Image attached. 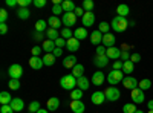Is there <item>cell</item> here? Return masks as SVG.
Returning a JSON list of instances; mask_svg holds the SVG:
<instances>
[{
	"instance_id": "cell-48",
	"label": "cell",
	"mask_w": 153,
	"mask_h": 113,
	"mask_svg": "<svg viewBox=\"0 0 153 113\" xmlns=\"http://www.w3.org/2000/svg\"><path fill=\"white\" fill-rule=\"evenodd\" d=\"M42 51H43V49H42L40 46H34V47L31 49V54H32V57H38Z\"/></svg>"
},
{
	"instance_id": "cell-55",
	"label": "cell",
	"mask_w": 153,
	"mask_h": 113,
	"mask_svg": "<svg viewBox=\"0 0 153 113\" xmlns=\"http://www.w3.org/2000/svg\"><path fill=\"white\" fill-rule=\"evenodd\" d=\"M6 32H8V24L6 23H0V34L5 35Z\"/></svg>"
},
{
	"instance_id": "cell-12",
	"label": "cell",
	"mask_w": 153,
	"mask_h": 113,
	"mask_svg": "<svg viewBox=\"0 0 153 113\" xmlns=\"http://www.w3.org/2000/svg\"><path fill=\"white\" fill-rule=\"evenodd\" d=\"M121 52H123V51H121L120 47H115V46H113V47H109V49H107V54H106V55H107L109 60H115V61H117V60H120Z\"/></svg>"
},
{
	"instance_id": "cell-22",
	"label": "cell",
	"mask_w": 153,
	"mask_h": 113,
	"mask_svg": "<svg viewBox=\"0 0 153 113\" xmlns=\"http://www.w3.org/2000/svg\"><path fill=\"white\" fill-rule=\"evenodd\" d=\"M46 107H48V110H51V112H54V110H58V107H60V99L58 98H49L48 99V103H46Z\"/></svg>"
},
{
	"instance_id": "cell-18",
	"label": "cell",
	"mask_w": 153,
	"mask_h": 113,
	"mask_svg": "<svg viewBox=\"0 0 153 113\" xmlns=\"http://www.w3.org/2000/svg\"><path fill=\"white\" fill-rule=\"evenodd\" d=\"M89 87H91V81H89L86 77H81V78H76V89L80 90H87Z\"/></svg>"
},
{
	"instance_id": "cell-37",
	"label": "cell",
	"mask_w": 153,
	"mask_h": 113,
	"mask_svg": "<svg viewBox=\"0 0 153 113\" xmlns=\"http://www.w3.org/2000/svg\"><path fill=\"white\" fill-rule=\"evenodd\" d=\"M138 109H136V104L133 103H127L123 106V113H135Z\"/></svg>"
},
{
	"instance_id": "cell-46",
	"label": "cell",
	"mask_w": 153,
	"mask_h": 113,
	"mask_svg": "<svg viewBox=\"0 0 153 113\" xmlns=\"http://www.w3.org/2000/svg\"><path fill=\"white\" fill-rule=\"evenodd\" d=\"M8 20V11L6 9H0V23H5Z\"/></svg>"
},
{
	"instance_id": "cell-11",
	"label": "cell",
	"mask_w": 153,
	"mask_h": 113,
	"mask_svg": "<svg viewBox=\"0 0 153 113\" xmlns=\"http://www.w3.org/2000/svg\"><path fill=\"white\" fill-rule=\"evenodd\" d=\"M107 63H109V58H107V55H95V58H94V64H95V67H98V69H103V67H106L107 66Z\"/></svg>"
},
{
	"instance_id": "cell-14",
	"label": "cell",
	"mask_w": 153,
	"mask_h": 113,
	"mask_svg": "<svg viewBox=\"0 0 153 113\" xmlns=\"http://www.w3.org/2000/svg\"><path fill=\"white\" fill-rule=\"evenodd\" d=\"M115 41H117V38H115V35L113 34H104L103 35V46H106L107 49L109 47H113L115 46Z\"/></svg>"
},
{
	"instance_id": "cell-16",
	"label": "cell",
	"mask_w": 153,
	"mask_h": 113,
	"mask_svg": "<svg viewBox=\"0 0 153 113\" xmlns=\"http://www.w3.org/2000/svg\"><path fill=\"white\" fill-rule=\"evenodd\" d=\"M66 47H68V51H69V52H76V51L80 49V40H76L75 37H72L71 40H68Z\"/></svg>"
},
{
	"instance_id": "cell-59",
	"label": "cell",
	"mask_w": 153,
	"mask_h": 113,
	"mask_svg": "<svg viewBox=\"0 0 153 113\" xmlns=\"http://www.w3.org/2000/svg\"><path fill=\"white\" fill-rule=\"evenodd\" d=\"M147 109H149V110H153V99L147 101Z\"/></svg>"
},
{
	"instance_id": "cell-13",
	"label": "cell",
	"mask_w": 153,
	"mask_h": 113,
	"mask_svg": "<svg viewBox=\"0 0 153 113\" xmlns=\"http://www.w3.org/2000/svg\"><path fill=\"white\" fill-rule=\"evenodd\" d=\"M83 24H84V28H89V26H92V24H95V14L94 12H84Z\"/></svg>"
},
{
	"instance_id": "cell-32",
	"label": "cell",
	"mask_w": 153,
	"mask_h": 113,
	"mask_svg": "<svg viewBox=\"0 0 153 113\" xmlns=\"http://www.w3.org/2000/svg\"><path fill=\"white\" fill-rule=\"evenodd\" d=\"M29 16H31V12H29L28 8H19V11H17V17H19V18H22V20H28Z\"/></svg>"
},
{
	"instance_id": "cell-52",
	"label": "cell",
	"mask_w": 153,
	"mask_h": 113,
	"mask_svg": "<svg viewBox=\"0 0 153 113\" xmlns=\"http://www.w3.org/2000/svg\"><path fill=\"white\" fill-rule=\"evenodd\" d=\"M32 3L35 8H43V6H46V0H34Z\"/></svg>"
},
{
	"instance_id": "cell-15",
	"label": "cell",
	"mask_w": 153,
	"mask_h": 113,
	"mask_svg": "<svg viewBox=\"0 0 153 113\" xmlns=\"http://www.w3.org/2000/svg\"><path fill=\"white\" fill-rule=\"evenodd\" d=\"M71 110L74 113H84L86 106L83 101H71Z\"/></svg>"
},
{
	"instance_id": "cell-21",
	"label": "cell",
	"mask_w": 153,
	"mask_h": 113,
	"mask_svg": "<svg viewBox=\"0 0 153 113\" xmlns=\"http://www.w3.org/2000/svg\"><path fill=\"white\" fill-rule=\"evenodd\" d=\"M91 43L92 44H97V46H100L101 43H103V34H101L98 29L91 34Z\"/></svg>"
},
{
	"instance_id": "cell-61",
	"label": "cell",
	"mask_w": 153,
	"mask_h": 113,
	"mask_svg": "<svg viewBox=\"0 0 153 113\" xmlns=\"http://www.w3.org/2000/svg\"><path fill=\"white\" fill-rule=\"evenodd\" d=\"M135 113H144V112H143V110H136Z\"/></svg>"
},
{
	"instance_id": "cell-44",
	"label": "cell",
	"mask_w": 153,
	"mask_h": 113,
	"mask_svg": "<svg viewBox=\"0 0 153 113\" xmlns=\"http://www.w3.org/2000/svg\"><path fill=\"white\" fill-rule=\"evenodd\" d=\"M107 54V47L106 46H103V44H100V46H97V51H95V55H106Z\"/></svg>"
},
{
	"instance_id": "cell-1",
	"label": "cell",
	"mask_w": 153,
	"mask_h": 113,
	"mask_svg": "<svg viewBox=\"0 0 153 113\" xmlns=\"http://www.w3.org/2000/svg\"><path fill=\"white\" fill-rule=\"evenodd\" d=\"M110 26H112V29H113L115 32H124L127 28H129V20H127L126 17L117 16V17L112 20Z\"/></svg>"
},
{
	"instance_id": "cell-25",
	"label": "cell",
	"mask_w": 153,
	"mask_h": 113,
	"mask_svg": "<svg viewBox=\"0 0 153 113\" xmlns=\"http://www.w3.org/2000/svg\"><path fill=\"white\" fill-rule=\"evenodd\" d=\"M61 6H63V11L65 12H75V9H76V6L72 0H63Z\"/></svg>"
},
{
	"instance_id": "cell-51",
	"label": "cell",
	"mask_w": 153,
	"mask_h": 113,
	"mask_svg": "<svg viewBox=\"0 0 153 113\" xmlns=\"http://www.w3.org/2000/svg\"><path fill=\"white\" fill-rule=\"evenodd\" d=\"M0 113H14V110H12V107L8 104V106H2V109H0Z\"/></svg>"
},
{
	"instance_id": "cell-30",
	"label": "cell",
	"mask_w": 153,
	"mask_h": 113,
	"mask_svg": "<svg viewBox=\"0 0 153 113\" xmlns=\"http://www.w3.org/2000/svg\"><path fill=\"white\" fill-rule=\"evenodd\" d=\"M12 101V96L9 95V92H2L0 93V104L2 106H8Z\"/></svg>"
},
{
	"instance_id": "cell-49",
	"label": "cell",
	"mask_w": 153,
	"mask_h": 113,
	"mask_svg": "<svg viewBox=\"0 0 153 113\" xmlns=\"http://www.w3.org/2000/svg\"><path fill=\"white\" fill-rule=\"evenodd\" d=\"M130 61L133 63V64L139 63V61H141V54H132V55H130Z\"/></svg>"
},
{
	"instance_id": "cell-38",
	"label": "cell",
	"mask_w": 153,
	"mask_h": 113,
	"mask_svg": "<svg viewBox=\"0 0 153 113\" xmlns=\"http://www.w3.org/2000/svg\"><path fill=\"white\" fill-rule=\"evenodd\" d=\"M71 98H72V101H81V98H83V90L74 89V90L71 92Z\"/></svg>"
},
{
	"instance_id": "cell-35",
	"label": "cell",
	"mask_w": 153,
	"mask_h": 113,
	"mask_svg": "<svg viewBox=\"0 0 153 113\" xmlns=\"http://www.w3.org/2000/svg\"><path fill=\"white\" fill-rule=\"evenodd\" d=\"M46 24H48V21H45V20H37V23H35V32H46L48 31Z\"/></svg>"
},
{
	"instance_id": "cell-20",
	"label": "cell",
	"mask_w": 153,
	"mask_h": 113,
	"mask_svg": "<svg viewBox=\"0 0 153 113\" xmlns=\"http://www.w3.org/2000/svg\"><path fill=\"white\" fill-rule=\"evenodd\" d=\"M55 47H57V46H55V41H52V40H48V38L43 41V46H42V49L45 51V54H52Z\"/></svg>"
},
{
	"instance_id": "cell-23",
	"label": "cell",
	"mask_w": 153,
	"mask_h": 113,
	"mask_svg": "<svg viewBox=\"0 0 153 113\" xmlns=\"http://www.w3.org/2000/svg\"><path fill=\"white\" fill-rule=\"evenodd\" d=\"M48 24H49V28H52V29H58L63 24V21H61V18H58L55 16H51L48 18Z\"/></svg>"
},
{
	"instance_id": "cell-3",
	"label": "cell",
	"mask_w": 153,
	"mask_h": 113,
	"mask_svg": "<svg viewBox=\"0 0 153 113\" xmlns=\"http://www.w3.org/2000/svg\"><path fill=\"white\" fill-rule=\"evenodd\" d=\"M124 78H126V75H124L123 70H113V69H112V72L107 75V83H109L110 86H117V84L123 83Z\"/></svg>"
},
{
	"instance_id": "cell-28",
	"label": "cell",
	"mask_w": 153,
	"mask_h": 113,
	"mask_svg": "<svg viewBox=\"0 0 153 113\" xmlns=\"http://www.w3.org/2000/svg\"><path fill=\"white\" fill-rule=\"evenodd\" d=\"M74 37H75L76 40H84L86 37H87V29H86V28L75 29V31H74Z\"/></svg>"
},
{
	"instance_id": "cell-43",
	"label": "cell",
	"mask_w": 153,
	"mask_h": 113,
	"mask_svg": "<svg viewBox=\"0 0 153 113\" xmlns=\"http://www.w3.org/2000/svg\"><path fill=\"white\" fill-rule=\"evenodd\" d=\"M9 89L11 90H19L20 89V80H9Z\"/></svg>"
},
{
	"instance_id": "cell-53",
	"label": "cell",
	"mask_w": 153,
	"mask_h": 113,
	"mask_svg": "<svg viewBox=\"0 0 153 113\" xmlns=\"http://www.w3.org/2000/svg\"><path fill=\"white\" fill-rule=\"evenodd\" d=\"M43 37H45V32H34V37H32V38H34L35 41H42Z\"/></svg>"
},
{
	"instance_id": "cell-4",
	"label": "cell",
	"mask_w": 153,
	"mask_h": 113,
	"mask_svg": "<svg viewBox=\"0 0 153 113\" xmlns=\"http://www.w3.org/2000/svg\"><path fill=\"white\" fill-rule=\"evenodd\" d=\"M104 95H106V99H107V101H110V103H115V101H118V99L121 98L120 89H117L115 86L107 87V89L104 90Z\"/></svg>"
},
{
	"instance_id": "cell-7",
	"label": "cell",
	"mask_w": 153,
	"mask_h": 113,
	"mask_svg": "<svg viewBox=\"0 0 153 113\" xmlns=\"http://www.w3.org/2000/svg\"><path fill=\"white\" fill-rule=\"evenodd\" d=\"M138 84H139V81H138L135 77H132V75H129V77H126V78L123 80V86L126 87V89H129L130 92H132L133 89H136Z\"/></svg>"
},
{
	"instance_id": "cell-50",
	"label": "cell",
	"mask_w": 153,
	"mask_h": 113,
	"mask_svg": "<svg viewBox=\"0 0 153 113\" xmlns=\"http://www.w3.org/2000/svg\"><path fill=\"white\" fill-rule=\"evenodd\" d=\"M32 2H34V0H19V6L20 8H28Z\"/></svg>"
},
{
	"instance_id": "cell-19",
	"label": "cell",
	"mask_w": 153,
	"mask_h": 113,
	"mask_svg": "<svg viewBox=\"0 0 153 113\" xmlns=\"http://www.w3.org/2000/svg\"><path fill=\"white\" fill-rule=\"evenodd\" d=\"M29 66H31L32 69H35V70L42 69V67L45 66L43 58H40V57H31V60H29Z\"/></svg>"
},
{
	"instance_id": "cell-56",
	"label": "cell",
	"mask_w": 153,
	"mask_h": 113,
	"mask_svg": "<svg viewBox=\"0 0 153 113\" xmlns=\"http://www.w3.org/2000/svg\"><path fill=\"white\" fill-rule=\"evenodd\" d=\"M17 5H19V0H6V6H9V8H14Z\"/></svg>"
},
{
	"instance_id": "cell-31",
	"label": "cell",
	"mask_w": 153,
	"mask_h": 113,
	"mask_svg": "<svg viewBox=\"0 0 153 113\" xmlns=\"http://www.w3.org/2000/svg\"><path fill=\"white\" fill-rule=\"evenodd\" d=\"M117 12H118L120 17H127V16H129V12H130V8L127 5H118Z\"/></svg>"
},
{
	"instance_id": "cell-6",
	"label": "cell",
	"mask_w": 153,
	"mask_h": 113,
	"mask_svg": "<svg viewBox=\"0 0 153 113\" xmlns=\"http://www.w3.org/2000/svg\"><path fill=\"white\" fill-rule=\"evenodd\" d=\"M61 21H63V24H65V28L71 29L74 24L76 23V16L74 14V12H65L63 17H61Z\"/></svg>"
},
{
	"instance_id": "cell-62",
	"label": "cell",
	"mask_w": 153,
	"mask_h": 113,
	"mask_svg": "<svg viewBox=\"0 0 153 113\" xmlns=\"http://www.w3.org/2000/svg\"><path fill=\"white\" fill-rule=\"evenodd\" d=\"M147 113H153V110H149V112H147Z\"/></svg>"
},
{
	"instance_id": "cell-34",
	"label": "cell",
	"mask_w": 153,
	"mask_h": 113,
	"mask_svg": "<svg viewBox=\"0 0 153 113\" xmlns=\"http://www.w3.org/2000/svg\"><path fill=\"white\" fill-rule=\"evenodd\" d=\"M110 23H107V21H101L100 24H98V31L101 32V34H109V31H110Z\"/></svg>"
},
{
	"instance_id": "cell-39",
	"label": "cell",
	"mask_w": 153,
	"mask_h": 113,
	"mask_svg": "<svg viewBox=\"0 0 153 113\" xmlns=\"http://www.w3.org/2000/svg\"><path fill=\"white\" fill-rule=\"evenodd\" d=\"M60 35H61L65 40H71L72 37H74V32H72L69 28H63V29L60 31Z\"/></svg>"
},
{
	"instance_id": "cell-27",
	"label": "cell",
	"mask_w": 153,
	"mask_h": 113,
	"mask_svg": "<svg viewBox=\"0 0 153 113\" xmlns=\"http://www.w3.org/2000/svg\"><path fill=\"white\" fill-rule=\"evenodd\" d=\"M46 37H48V40H52V41H55V40H58L60 38V34H58V31L57 29H52V28H48V31H46Z\"/></svg>"
},
{
	"instance_id": "cell-45",
	"label": "cell",
	"mask_w": 153,
	"mask_h": 113,
	"mask_svg": "<svg viewBox=\"0 0 153 113\" xmlns=\"http://www.w3.org/2000/svg\"><path fill=\"white\" fill-rule=\"evenodd\" d=\"M66 43H68V40H65L63 37H60L58 40H55V46H57V47H60V49L66 47Z\"/></svg>"
},
{
	"instance_id": "cell-33",
	"label": "cell",
	"mask_w": 153,
	"mask_h": 113,
	"mask_svg": "<svg viewBox=\"0 0 153 113\" xmlns=\"http://www.w3.org/2000/svg\"><path fill=\"white\" fill-rule=\"evenodd\" d=\"M43 63H45V66H54V63H55V57L54 54H45L43 57Z\"/></svg>"
},
{
	"instance_id": "cell-54",
	"label": "cell",
	"mask_w": 153,
	"mask_h": 113,
	"mask_svg": "<svg viewBox=\"0 0 153 113\" xmlns=\"http://www.w3.org/2000/svg\"><path fill=\"white\" fill-rule=\"evenodd\" d=\"M120 60H121V61H129V60H130V54L127 52V51H123V52H121Z\"/></svg>"
},
{
	"instance_id": "cell-10",
	"label": "cell",
	"mask_w": 153,
	"mask_h": 113,
	"mask_svg": "<svg viewBox=\"0 0 153 113\" xmlns=\"http://www.w3.org/2000/svg\"><path fill=\"white\" fill-rule=\"evenodd\" d=\"M92 84L94 86H103V83L106 81V75L104 72H101V70H97L94 75H92Z\"/></svg>"
},
{
	"instance_id": "cell-36",
	"label": "cell",
	"mask_w": 153,
	"mask_h": 113,
	"mask_svg": "<svg viewBox=\"0 0 153 113\" xmlns=\"http://www.w3.org/2000/svg\"><path fill=\"white\" fill-rule=\"evenodd\" d=\"M138 87H139L141 90H144V92H146V90H149L150 87H152V81H150L149 78H144V80H141V81H139Z\"/></svg>"
},
{
	"instance_id": "cell-24",
	"label": "cell",
	"mask_w": 153,
	"mask_h": 113,
	"mask_svg": "<svg viewBox=\"0 0 153 113\" xmlns=\"http://www.w3.org/2000/svg\"><path fill=\"white\" fill-rule=\"evenodd\" d=\"M78 63H76V58H75V55H69V57H66L65 58V61H63V66H65L66 69H74Z\"/></svg>"
},
{
	"instance_id": "cell-47",
	"label": "cell",
	"mask_w": 153,
	"mask_h": 113,
	"mask_svg": "<svg viewBox=\"0 0 153 113\" xmlns=\"http://www.w3.org/2000/svg\"><path fill=\"white\" fill-rule=\"evenodd\" d=\"M123 66H124V61H113V70H123Z\"/></svg>"
},
{
	"instance_id": "cell-40",
	"label": "cell",
	"mask_w": 153,
	"mask_h": 113,
	"mask_svg": "<svg viewBox=\"0 0 153 113\" xmlns=\"http://www.w3.org/2000/svg\"><path fill=\"white\" fill-rule=\"evenodd\" d=\"M94 2L92 0H84L83 2V9H84V12H92L94 11Z\"/></svg>"
},
{
	"instance_id": "cell-41",
	"label": "cell",
	"mask_w": 153,
	"mask_h": 113,
	"mask_svg": "<svg viewBox=\"0 0 153 113\" xmlns=\"http://www.w3.org/2000/svg\"><path fill=\"white\" fill-rule=\"evenodd\" d=\"M61 3H63V2H61ZM61 3H58V5H54V6H52V14H54L55 17H58L60 14H65V11H63Z\"/></svg>"
},
{
	"instance_id": "cell-57",
	"label": "cell",
	"mask_w": 153,
	"mask_h": 113,
	"mask_svg": "<svg viewBox=\"0 0 153 113\" xmlns=\"http://www.w3.org/2000/svg\"><path fill=\"white\" fill-rule=\"evenodd\" d=\"M74 14H75L76 17H81V18H83V16H84V9H83V8H76Z\"/></svg>"
},
{
	"instance_id": "cell-29",
	"label": "cell",
	"mask_w": 153,
	"mask_h": 113,
	"mask_svg": "<svg viewBox=\"0 0 153 113\" xmlns=\"http://www.w3.org/2000/svg\"><path fill=\"white\" fill-rule=\"evenodd\" d=\"M72 75H74L75 78L84 77V66H83V64H76V66L72 69Z\"/></svg>"
},
{
	"instance_id": "cell-2",
	"label": "cell",
	"mask_w": 153,
	"mask_h": 113,
	"mask_svg": "<svg viewBox=\"0 0 153 113\" xmlns=\"http://www.w3.org/2000/svg\"><path fill=\"white\" fill-rule=\"evenodd\" d=\"M60 86L63 87L65 90H74L75 87H76V78L74 77V75H65V77H61L60 78Z\"/></svg>"
},
{
	"instance_id": "cell-8",
	"label": "cell",
	"mask_w": 153,
	"mask_h": 113,
	"mask_svg": "<svg viewBox=\"0 0 153 113\" xmlns=\"http://www.w3.org/2000/svg\"><path fill=\"white\" fill-rule=\"evenodd\" d=\"M144 90H141L139 87H136V89L132 90V103L133 104H141L144 103Z\"/></svg>"
},
{
	"instance_id": "cell-26",
	"label": "cell",
	"mask_w": 153,
	"mask_h": 113,
	"mask_svg": "<svg viewBox=\"0 0 153 113\" xmlns=\"http://www.w3.org/2000/svg\"><path fill=\"white\" fill-rule=\"evenodd\" d=\"M133 70H135V64L129 60V61H124V66H123V72H124V75L126 77H129L130 73H133Z\"/></svg>"
},
{
	"instance_id": "cell-9",
	"label": "cell",
	"mask_w": 153,
	"mask_h": 113,
	"mask_svg": "<svg viewBox=\"0 0 153 113\" xmlns=\"http://www.w3.org/2000/svg\"><path fill=\"white\" fill-rule=\"evenodd\" d=\"M91 101H92V104H95V106H101L104 101H106V95H104V92H94L92 95H91Z\"/></svg>"
},
{
	"instance_id": "cell-42",
	"label": "cell",
	"mask_w": 153,
	"mask_h": 113,
	"mask_svg": "<svg viewBox=\"0 0 153 113\" xmlns=\"http://www.w3.org/2000/svg\"><path fill=\"white\" fill-rule=\"evenodd\" d=\"M40 109H42V107H40V103H38V101H32V103L29 104V107H28V110H29L31 113H37Z\"/></svg>"
},
{
	"instance_id": "cell-58",
	"label": "cell",
	"mask_w": 153,
	"mask_h": 113,
	"mask_svg": "<svg viewBox=\"0 0 153 113\" xmlns=\"http://www.w3.org/2000/svg\"><path fill=\"white\" fill-rule=\"evenodd\" d=\"M52 54H54V57H55V58H58V57H61V54H63V49H60V47H55Z\"/></svg>"
},
{
	"instance_id": "cell-63",
	"label": "cell",
	"mask_w": 153,
	"mask_h": 113,
	"mask_svg": "<svg viewBox=\"0 0 153 113\" xmlns=\"http://www.w3.org/2000/svg\"><path fill=\"white\" fill-rule=\"evenodd\" d=\"M28 113H31V112H28Z\"/></svg>"
},
{
	"instance_id": "cell-60",
	"label": "cell",
	"mask_w": 153,
	"mask_h": 113,
	"mask_svg": "<svg viewBox=\"0 0 153 113\" xmlns=\"http://www.w3.org/2000/svg\"><path fill=\"white\" fill-rule=\"evenodd\" d=\"M37 113H49V110H43V109H40Z\"/></svg>"
},
{
	"instance_id": "cell-5",
	"label": "cell",
	"mask_w": 153,
	"mask_h": 113,
	"mask_svg": "<svg viewBox=\"0 0 153 113\" xmlns=\"http://www.w3.org/2000/svg\"><path fill=\"white\" fill-rule=\"evenodd\" d=\"M8 73H9V78L11 80H20L23 77V67L20 64H11L9 69H8Z\"/></svg>"
},
{
	"instance_id": "cell-17",
	"label": "cell",
	"mask_w": 153,
	"mask_h": 113,
	"mask_svg": "<svg viewBox=\"0 0 153 113\" xmlns=\"http://www.w3.org/2000/svg\"><path fill=\"white\" fill-rule=\"evenodd\" d=\"M9 106L12 107V110H14V112H22L25 109V103H23L22 98H12V101H11Z\"/></svg>"
}]
</instances>
